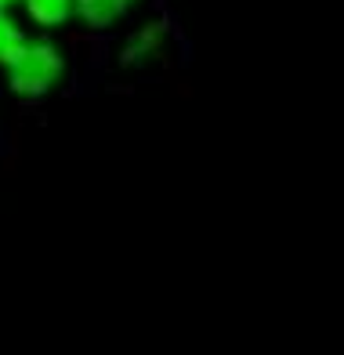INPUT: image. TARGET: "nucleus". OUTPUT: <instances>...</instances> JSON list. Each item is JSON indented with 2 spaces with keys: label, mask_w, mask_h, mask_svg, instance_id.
<instances>
[{
  "label": "nucleus",
  "mask_w": 344,
  "mask_h": 355,
  "mask_svg": "<svg viewBox=\"0 0 344 355\" xmlns=\"http://www.w3.org/2000/svg\"><path fill=\"white\" fill-rule=\"evenodd\" d=\"M145 0H73V19L91 33H109L123 26Z\"/></svg>",
  "instance_id": "3"
},
{
  "label": "nucleus",
  "mask_w": 344,
  "mask_h": 355,
  "mask_svg": "<svg viewBox=\"0 0 344 355\" xmlns=\"http://www.w3.org/2000/svg\"><path fill=\"white\" fill-rule=\"evenodd\" d=\"M26 40H29L26 22L15 11H0V69H4L15 55H19V47Z\"/></svg>",
  "instance_id": "5"
},
{
  "label": "nucleus",
  "mask_w": 344,
  "mask_h": 355,
  "mask_svg": "<svg viewBox=\"0 0 344 355\" xmlns=\"http://www.w3.org/2000/svg\"><path fill=\"white\" fill-rule=\"evenodd\" d=\"M163 51H167V26L160 19L141 22V26L130 29L120 44V66L123 69H145V66H153Z\"/></svg>",
  "instance_id": "2"
},
{
  "label": "nucleus",
  "mask_w": 344,
  "mask_h": 355,
  "mask_svg": "<svg viewBox=\"0 0 344 355\" xmlns=\"http://www.w3.org/2000/svg\"><path fill=\"white\" fill-rule=\"evenodd\" d=\"M26 26H37L40 33H55L73 22V0H19Z\"/></svg>",
  "instance_id": "4"
},
{
  "label": "nucleus",
  "mask_w": 344,
  "mask_h": 355,
  "mask_svg": "<svg viewBox=\"0 0 344 355\" xmlns=\"http://www.w3.org/2000/svg\"><path fill=\"white\" fill-rule=\"evenodd\" d=\"M19 8V0H0V11H15Z\"/></svg>",
  "instance_id": "6"
},
{
  "label": "nucleus",
  "mask_w": 344,
  "mask_h": 355,
  "mask_svg": "<svg viewBox=\"0 0 344 355\" xmlns=\"http://www.w3.org/2000/svg\"><path fill=\"white\" fill-rule=\"evenodd\" d=\"M65 69H69L65 51L44 33V37H29L19 47V55L0 69V76H4L8 94H15L19 102H40L65 80Z\"/></svg>",
  "instance_id": "1"
}]
</instances>
